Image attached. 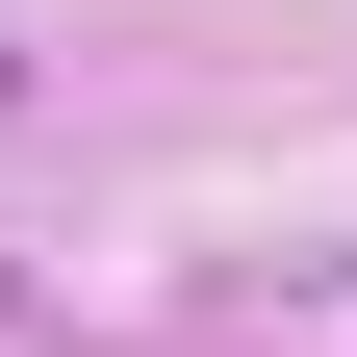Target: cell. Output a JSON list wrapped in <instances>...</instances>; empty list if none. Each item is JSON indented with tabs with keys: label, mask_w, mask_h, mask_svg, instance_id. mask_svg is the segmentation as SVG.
I'll use <instances>...</instances> for the list:
<instances>
[]
</instances>
